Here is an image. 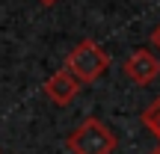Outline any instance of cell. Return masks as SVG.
<instances>
[{"instance_id": "obj_2", "label": "cell", "mask_w": 160, "mask_h": 154, "mask_svg": "<svg viewBox=\"0 0 160 154\" xmlns=\"http://www.w3.org/2000/svg\"><path fill=\"white\" fill-rule=\"evenodd\" d=\"M65 145H68L71 154H113L116 133L101 119H86L80 127H74L68 133Z\"/></svg>"}, {"instance_id": "obj_7", "label": "cell", "mask_w": 160, "mask_h": 154, "mask_svg": "<svg viewBox=\"0 0 160 154\" xmlns=\"http://www.w3.org/2000/svg\"><path fill=\"white\" fill-rule=\"evenodd\" d=\"M39 3H42V6H53L57 0H39Z\"/></svg>"}, {"instance_id": "obj_4", "label": "cell", "mask_w": 160, "mask_h": 154, "mask_svg": "<svg viewBox=\"0 0 160 154\" xmlns=\"http://www.w3.org/2000/svg\"><path fill=\"white\" fill-rule=\"evenodd\" d=\"M42 89H45V95L51 98L57 107H65V104L74 101V95L80 92V80L71 74L68 68H59L57 74H51V77L45 80V86H42Z\"/></svg>"}, {"instance_id": "obj_3", "label": "cell", "mask_w": 160, "mask_h": 154, "mask_svg": "<svg viewBox=\"0 0 160 154\" xmlns=\"http://www.w3.org/2000/svg\"><path fill=\"white\" fill-rule=\"evenodd\" d=\"M125 74H128V80L145 86V83H151V80L160 74V59L148 47H139V51H133L131 57L125 59Z\"/></svg>"}, {"instance_id": "obj_6", "label": "cell", "mask_w": 160, "mask_h": 154, "mask_svg": "<svg viewBox=\"0 0 160 154\" xmlns=\"http://www.w3.org/2000/svg\"><path fill=\"white\" fill-rule=\"evenodd\" d=\"M151 45H154V47H157V51H160V27L154 30V33H151Z\"/></svg>"}, {"instance_id": "obj_8", "label": "cell", "mask_w": 160, "mask_h": 154, "mask_svg": "<svg viewBox=\"0 0 160 154\" xmlns=\"http://www.w3.org/2000/svg\"><path fill=\"white\" fill-rule=\"evenodd\" d=\"M151 154H160V145H157V148H154V151H151Z\"/></svg>"}, {"instance_id": "obj_5", "label": "cell", "mask_w": 160, "mask_h": 154, "mask_svg": "<svg viewBox=\"0 0 160 154\" xmlns=\"http://www.w3.org/2000/svg\"><path fill=\"white\" fill-rule=\"evenodd\" d=\"M142 125L154 133V139H157V145H160V95L142 110Z\"/></svg>"}, {"instance_id": "obj_1", "label": "cell", "mask_w": 160, "mask_h": 154, "mask_svg": "<svg viewBox=\"0 0 160 154\" xmlns=\"http://www.w3.org/2000/svg\"><path fill=\"white\" fill-rule=\"evenodd\" d=\"M62 68H68L80 83H95V80L110 68V53L104 51L95 39H83L68 51Z\"/></svg>"}]
</instances>
